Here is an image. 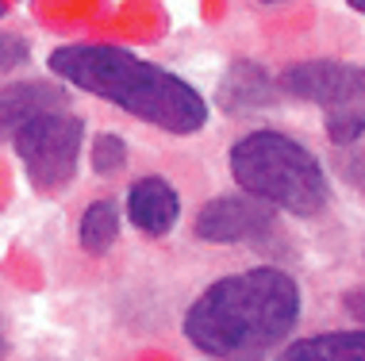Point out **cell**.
I'll return each mask as SVG.
<instances>
[{
  "label": "cell",
  "instance_id": "6da1fadb",
  "mask_svg": "<svg viewBox=\"0 0 365 361\" xmlns=\"http://www.w3.org/2000/svg\"><path fill=\"white\" fill-rule=\"evenodd\" d=\"M300 319V285L281 269H246L196 296L185 338L215 361H262Z\"/></svg>",
  "mask_w": 365,
  "mask_h": 361
},
{
  "label": "cell",
  "instance_id": "7a4b0ae2",
  "mask_svg": "<svg viewBox=\"0 0 365 361\" xmlns=\"http://www.w3.org/2000/svg\"><path fill=\"white\" fill-rule=\"evenodd\" d=\"M51 70L73 89L101 96L170 135H192L208 123V104L185 77L135 58L123 46H58Z\"/></svg>",
  "mask_w": 365,
  "mask_h": 361
},
{
  "label": "cell",
  "instance_id": "3957f363",
  "mask_svg": "<svg viewBox=\"0 0 365 361\" xmlns=\"http://www.w3.org/2000/svg\"><path fill=\"white\" fill-rule=\"evenodd\" d=\"M231 173L246 197L292 216H319L331 200L319 158L281 131H254L235 142Z\"/></svg>",
  "mask_w": 365,
  "mask_h": 361
},
{
  "label": "cell",
  "instance_id": "277c9868",
  "mask_svg": "<svg viewBox=\"0 0 365 361\" xmlns=\"http://www.w3.org/2000/svg\"><path fill=\"white\" fill-rule=\"evenodd\" d=\"M85 123L70 112H46L12 135V146L38 192H58L73 181Z\"/></svg>",
  "mask_w": 365,
  "mask_h": 361
},
{
  "label": "cell",
  "instance_id": "5b68a950",
  "mask_svg": "<svg viewBox=\"0 0 365 361\" xmlns=\"http://www.w3.org/2000/svg\"><path fill=\"white\" fill-rule=\"evenodd\" d=\"M281 93L319 108H361L365 104V66L350 62H300L281 73Z\"/></svg>",
  "mask_w": 365,
  "mask_h": 361
},
{
  "label": "cell",
  "instance_id": "8992f818",
  "mask_svg": "<svg viewBox=\"0 0 365 361\" xmlns=\"http://www.w3.org/2000/svg\"><path fill=\"white\" fill-rule=\"evenodd\" d=\"M273 231V208L254 197H215L196 216V235L204 242H250Z\"/></svg>",
  "mask_w": 365,
  "mask_h": 361
},
{
  "label": "cell",
  "instance_id": "52a82bcc",
  "mask_svg": "<svg viewBox=\"0 0 365 361\" xmlns=\"http://www.w3.org/2000/svg\"><path fill=\"white\" fill-rule=\"evenodd\" d=\"M66 108V89L51 81H12L0 85V139H12L24 123L46 112Z\"/></svg>",
  "mask_w": 365,
  "mask_h": 361
},
{
  "label": "cell",
  "instance_id": "ba28073f",
  "mask_svg": "<svg viewBox=\"0 0 365 361\" xmlns=\"http://www.w3.org/2000/svg\"><path fill=\"white\" fill-rule=\"evenodd\" d=\"M127 216L143 231V235H170L177 227V216H181V197L170 181L162 177H143L131 184L127 192Z\"/></svg>",
  "mask_w": 365,
  "mask_h": 361
},
{
  "label": "cell",
  "instance_id": "9c48e42d",
  "mask_svg": "<svg viewBox=\"0 0 365 361\" xmlns=\"http://www.w3.org/2000/svg\"><path fill=\"white\" fill-rule=\"evenodd\" d=\"M281 361H365V330H327L284 346Z\"/></svg>",
  "mask_w": 365,
  "mask_h": 361
},
{
  "label": "cell",
  "instance_id": "30bf717a",
  "mask_svg": "<svg viewBox=\"0 0 365 361\" xmlns=\"http://www.w3.org/2000/svg\"><path fill=\"white\" fill-rule=\"evenodd\" d=\"M273 100V85L265 81V73L258 66H235L223 81V104L231 112H246L254 104H269Z\"/></svg>",
  "mask_w": 365,
  "mask_h": 361
},
{
  "label": "cell",
  "instance_id": "8fae6325",
  "mask_svg": "<svg viewBox=\"0 0 365 361\" xmlns=\"http://www.w3.org/2000/svg\"><path fill=\"white\" fill-rule=\"evenodd\" d=\"M120 235V216H115L112 200H93L81 216V246L88 253H108Z\"/></svg>",
  "mask_w": 365,
  "mask_h": 361
},
{
  "label": "cell",
  "instance_id": "7c38bea8",
  "mask_svg": "<svg viewBox=\"0 0 365 361\" xmlns=\"http://www.w3.org/2000/svg\"><path fill=\"white\" fill-rule=\"evenodd\" d=\"M361 131H365V108H331L327 112V135H331V142L350 146V142L361 139Z\"/></svg>",
  "mask_w": 365,
  "mask_h": 361
},
{
  "label": "cell",
  "instance_id": "4fadbf2b",
  "mask_svg": "<svg viewBox=\"0 0 365 361\" xmlns=\"http://www.w3.org/2000/svg\"><path fill=\"white\" fill-rule=\"evenodd\" d=\"M127 162V146L120 135H101L93 146V169L96 173H120Z\"/></svg>",
  "mask_w": 365,
  "mask_h": 361
},
{
  "label": "cell",
  "instance_id": "5bb4252c",
  "mask_svg": "<svg viewBox=\"0 0 365 361\" xmlns=\"http://www.w3.org/2000/svg\"><path fill=\"white\" fill-rule=\"evenodd\" d=\"M27 58V43L16 35H0V73L12 70V66H19Z\"/></svg>",
  "mask_w": 365,
  "mask_h": 361
},
{
  "label": "cell",
  "instance_id": "9a60e30c",
  "mask_svg": "<svg viewBox=\"0 0 365 361\" xmlns=\"http://www.w3.org/2000/svg\"><path fill=\"white\" fill-rule=\"evenodd\" d=\"M8 354V338H4V323H0V357Z\"/></svg>",
  "mask_w": 365,
  "mask_h": 361
},
{
  "label": "cell",
  "instance_id": "2e32d148",
  "mask_svg": "<svg viewBox=\"0 0 365 361\" xmlns=\"http://www.w3.org/2000/svg\"><path fill=\"white\" fill-rule=\"evenodd\" d=\"M350 8H358V12H365V0H346Z\"/></svg>",
  "mask_w": 365,
  "mask_h": 361
},
{
  "label": "cell",
  "instance_id": "e0dca14e",
  "mask_svg": "<svg viewBox=\"0 0 365 361\" xmlns=\"http://www.w3.org/2000/svg\"><path fill=\"white\" fill-rule=\"evenodd\" d=\"M269 4H273V0H269Z\"/></svg>",
  "mask_w": 365,
  "mask_h": 361
}]
</instances>
